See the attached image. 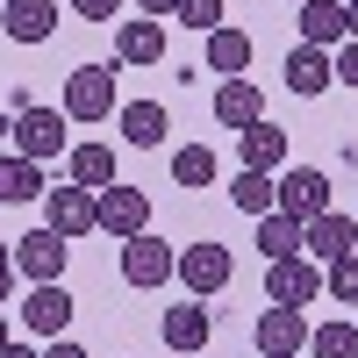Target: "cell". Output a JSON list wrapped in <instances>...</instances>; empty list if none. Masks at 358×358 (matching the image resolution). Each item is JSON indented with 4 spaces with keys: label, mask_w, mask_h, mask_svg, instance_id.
I'll return each instance as SVG.
<instances>
[{
    "label": "cell",
    "mask_w": 358,
    "mask_h": 358,
    "mask_svg": "<svg viewBox=\"0 0 358 358\" xmlns=\"http://www.w3.org/2000/svg\"><path fill=\"white\" fill-rule=\"evenodd\" d=\"M94 229H108V236H143L151 229V194L143 187H122V179H115V187H101L94 194Z\"/></svg>",
    "instance_id": "6da1fadb"
},
{
    "label": "cell",
    "mask_w": 358,
    "mask_h": 358,
    "mask_svg": "<svg viewBox=\"0 0 358 358\" xmlns=\"http://www.w3.org/2000/svg\"><path fill=\"white\" fill-rule=\"evenodd\" d=\"M172 179H179V187H208V179H215V151H208V143L172 151Z\"/></svg>",
    "instance_id": "484cf974"
},
{
    "label": "cell",
    "mask_w": 358,
    "mask_h": 358,
    "mask_svg": "<svg viewBox=\"0 0 358 358\" xmlns=\"http://www.w3.org/2000/svg\"><path fill=\"white\" fill-rule=\"evenodd\" d=\"M65 151V115L57 108H15V158H29V165H43V158H57Z\"/></svg>",
    "instance_id": "277c9868"
},
{
    "label": "cell",
    "mask_w": 358,
    "mask_h": 358,
    "mask_svg": "<svg viewBox=\"0 0 358 358\" xmlns=\"http://www.w3.org/2000/svg\"><path fill=\"white\" fill-rule=\"evenodd\" d=\"M36 358H86V351H79V344H72V337H50V344H43V351H36Z\"/></svg>",
    "instance_id": "1f68e13d"
},
{
    "label": "cell",
    "mask_w": 358,
    "mask_h": 358,
    "mask_svg": "<svg viewBox=\"0 0 358 358\" xmlns=\"http://www.w3.org/2000/svg\"><path fill=\"white\" fill-rule=\"evenodd\" d=\"M330 79H337V72H330V57H322L315 43L287 50V86H294V94H308V101H315V94H330Z\"/></svg>",
    "instance_id": "ac0fdd59"
},
{
    "label": "cell",
    "mask_w": 358,
    "mask_h": 358,
    "mask_svg": "<svg viewBox=\"0 0 358 358\" xmlns=\"http://www.w3.org/2000/svg\"><path fill=\"white\" fill-rule=\"evenodd\" d=\"M158 337H165L172 351H201V344H208V308H201V301H172L165 322H158Z\"/></svg>",
    "instance_id": "2e32d148"
},
{
    "label": "cell",
    "mask_w": 358,
    "mask_h": 358,
    "mask_svg": "<svg viewBox=\"0 0 358 358\" xmlns=\"http://www.w3.org/2000/svg\"><path fill=\"white\" fill-rule=\"evenodd\" d=\"M0 344H8V315H0Z\"/></svg>",
    "instance_id": "8d00e7d4"
},
{
    "label": "cell",
    "mask_w": 358,
    "mask_h": 358,
    "mask_svg": "<svg viewBox=\"0 0 358 358\" xmlns=\"http://www.w3.org/2000/svg\"><path fill=\"white\" fill-rule=\"evenodd\" d=\"M308 351L315 358H358V330L351 322H322V330H308Z\"/></svg>",
    "instance_id": "4316f807"
},
{
    "label": "cell",
    "mask_w": 358,
    "mask_h": 358,
    "mask_svg": "<svg viewBox=\"0 0 358 358\" xmlns=\"http://www.w3.org/2000/svg\"><path fill=\"white\" fill-rule=\"evenodd\" d=\"M72 15H86V22H115V15H122V0H72Z\"/></svg>",
    "instance_id": "f546056e"
},
{
    "label": "cell",
    "mask_w": 358,
    "mask_h": 358,
    "mask_svg": "<svg viewBox=\"0 0 358 358\" xmlns=\"http://www.w3.org/2000/svg\"><path fill=\"white\" fill-rule=\"evenodd\" d=\"M158 57H165V29L151 15H129L115 29V65H158Z\"/></svg>",
    "instance_id": "7c38bea8"
},
{
    "label": "cell",
    "mask_w": 358,
    "mask_h": 358,
    "mask_svg": "<svg viewBox=\"0 0 358 358\" xmlns=\"http://www.w3.org/2000/svg\"><path fill=\"white\" fill-rule=\"evenodd\" d=\"M258 251H265V258H301V222L280 215V208H273V215H258Z\"/></svg>",
    "instance_id": "7402d4cb"
},
{
    "label": "cell",
    "mask_w": 358,
    "mask_h": 358,
    "mask_svg": "<svg viewBox=\"0 0 358 358\" xmlns=\"http://www.w3.org/2000/svg\"><path fill=\"white\" fill-rule=\"evenodd\" d=\"M43 172L29 165V158H0V201H43Z\"/></svg>",
    "instance_id": "d4e9b609"
},
{
    "label": "cell",
    "mask_w": 358,
    "mask_h": 358,
    "mask_svg": "<svg viewBox=\"0 0 358 358\" xmlns=\"http://www.w3.org/2000/svg\"><path fill=\"white\" fill-rule=\"evenodd\" d=\"M236 208H244V215H273V208H280V179L273 172H236Z\"/></svg>",
    "instance_id": "cb8c5ba5"
},
{
    "label": "cell",
    "mask_w": 358,
    "mask_h": 358,
    "mask_svg": "<svg viewBox=\"0 0 358 358\" xmlns=\"http://www.w3.org/2000/svg\"><path fill=\"white\" fill-rule=\"evenodd\" d=\"M136 8H143V15L158 22V15H172V8H179V0H136Z\"/></svg>",
    "instance_id": "e575fe53"
},
{
    "label": "cell",
    "mask_w": 358,
    "mask_h": 358,
    "mask_svg": "<svg viewBox=\"0 0 358 358\" xmlns=\"http://www.w3.org/2000/svg\"><path fill=\"white\" fill-rule=\"evenodd\" d=\"M172 273H179V287H187L194 301H215V294L236 280V265H229V244H187Z\"/></svg>",
    "instance_id": "7a4b0ae2"
},
{
    "label": "cell",
    "mask_w": 358,
    "mask_h": 358,
    "mask_svg": "<svg viewBox=\"0 0 358 358\" xmlns=\"http://www.w3.org/2000/svg\"><path fill=\"white\" fill-rule=\"evenodd\" d=\"M208 65L236 79V72L251 65V36H244V29H208Z\"/></svg>",
    "instance_id": "603a6c76"
},
{
    "label": "cell",
    "mask_w": 358,
    "mask_h": 358,
    "mask_svg": "<svg viewBox=\"0 0 358 358\" xmlns=\"http://www.w3.org/2000/svg\"><path fill=\"white\" fill-rule=\"evenodd\" d=\"M251 337H258L265 358H301L308 351V322H301V308H265Z\"/></svg>",
    "instance_id": "30bf717a"
},
{
    "label": "cell",
    "mask_w": 358,
    "mask_h": 358,
    "mask_svg": "<svg viewBox=\"0 0 358 358\" xmlns=\"http://www.w3.org/2000/svg\"><path fill=\"white\" fill-rule=\"evenodd\" d=\"M330 72H344V86H358V43L337 50V65H330Z\"/></svg>",
    "instance_id": "4dcf8cb0"
},
{
    "label": "cell",
    "mask_w": 358,
    "mask_h": 358,
    "mask_svg": "<svg viewBox=\"0 0 358 358\" xmlns=\"http://www.w3.org/2000/svg\"><path fill=\"white\" fill-rule=\"evenodd\" d=\"M301 43L315 50L344 43V0H301Z\"/></svg>",
    "instance_id": "d6986e66"
},
{
    "label": "cell",
    "mask_w": 358,
    "mask_h": 358,
    "mask_svg": "<svg viewBox=\"0 0 358 358\" xmlns=\"http://www.w3.org/2000/svg\"><path fill=\"white\" fill-rule=\"evenodd\" d=\"M72 187H86V194H101V187H115V151L108 143H72Z\"/></svg>",
    "instance_id": "ffe728a7"
},
{
    "label": "cell",
    "mask_w": 358,
    "mask_h": 358,
    "mask_svg": "<svg viewBox=\"0 0 358 358\" xmlns=\"http://www.w3.org/2000/svg\"><path fill=\"white\" fill-rule=\"evenodd\" d=\"M215 122L222 129H251V122H265V94L251 79H222L215 86Z\"/></svg>",
    "instance_id": "4fadbf2b"
},
{
    "label": "cell",
    "mask_w": 358,
    "mask_h": 358,
    "mask_svg": "<svg viewBox=\"0 0 358 358\" xmlns=\"http://www.w3.org/2000/svg\"><path fill=\"white\" fill-rule=\"evenodd\" d=\"M0 22H8L15 43H43L50 29H57V0H8V15H0Z\"/></svg>",
    "instance_id": "e0dca14e"
},
{
    "label": "cell",
    "mask_w": 358,
    "mask_h": 358,
    "mask_svg": "<svg viewBox=\"0 0 358 358\" xmlns=\"http://www.w3.org/2000/svg\"><path fill=\"white\" fill-rule=\"evenodd\" d=\"M22 322H29L36 337H65V322H72V294H65V287H36V294L22 301Z\"/></svg>",
    "instance_id": "9a60e30c"
},
{
    "label": "cell",
    "mask_w": 358,
    "mask_h": 358,
    "mask_svg": "<svg viewBox=\"0 0 358 358\" xmlns=\"http://www.w3.org/2000/svg\"><path fill=\"white\" fill-rule=\"evenodd\" d=\"M15 273H29L36 287H57V273H65V236H57V229L15 236Z\"/></svg>",
    "instance_id": "ba28073f"
},
{
    "label": "cell",
    "mask_w": 358,
    "mask_h": 358,
    "mask_svg": "<svg viewBox=\"0 0 358 358\" xmlns=\"http://www.w3.org/2000/svg\"><path fill=\"white\" fill-rule=\"evenodd\" d=\"M344 43H358V0H344Z\"/></svg>",
    "instance_id": "836d02e7"
},
{
    "label": "cell",
    "mask_w": 358,
    "mask_h": 358,
    "mask_svg": "<svg viewBox=\"0 0 358 358\" xmlns=\"http://www.w3.org/2000/svg\"><path fill=\"white\" fill-rule=\"evenodd\" d=\"M115 115V65H79L65 79V122H108Z\"/></svg>",
    "instance_id": "3957f363"
},
{
    "label": "cell",
    "mask_w": 358,
    "mask_h": 358,
    "mask_svg": "<svg viewBox=\"0 0 358 358\" xmlns=\"http://www.w3.org/2000/svg\"><path fill=\"white\" fill-rule=\"evenodd\" d=\"M8 287H15V251L0 244V301H8Z\"/></svg>",
    "instance_id": "d6a6232c"
},
{
    "label": "cell",
    "mask_w": 358,
    "mask_h": 358,
    "mask_svg": "<svg viewBox=\"0 0 358 358\" xmlns=\"http://www.w3.org/2000/svg\"><path fill=\"white\" fill-rule=\"evenodd\" d=\"M322 287H330V301H344V308H358V251H351V258H337L330 273H322Z\"/></svg>",
    "instance_id": "83f0119b"
},
{
    "label": "cell",
    "mask_w": 358,
    "mask_h": 358,
    "mask_svg": "<svg viewBox=\"0 0 358 358\" xmlns=\"http://www.w3.org/2000/svg\"><path fill=\"white\" fill-rule=\"evenodd\" d=\"M172 15L187 22V29H201V36H208V29H222V0H179Z\"/></svg>",
    "instance_id": "f1b7e54d"
},
{
    "label": "cell",
    "mask_w": 358,
    "mask_h": 358,
    "mask_svg": "<svg viewBox=\"0 0 358 358\" xmlns=\"http://www.w3.org/2000/svg\"><path fill=\"white\" fill-rule=\"evenodd\" d=\"M280 215H294V222L330 215V179H322L315 165H294V172L280 179Z\"/></svg>",
    "instance_id": "52a82bcc"
},
{
    "label": "cell",
    "mask_w": 358,
    "mask_h": 358,
    "mask_svg": "<svg viewBox=\"0 0 358 358\" xmlns=\"http://www.w3.org/2000/svg\"><path fill=\"white\" fill-rule=\"evenodd\" d=\"M358 251V222L351 215H337V208H330V215H315V222H301V258H351Z\"/></svg>",
    "instance_id": "9c48e42d"
},
{
    "label": "cell",
    "mask_w": 358,
    "mask_h": 358,
    "mask_svg": "<svg viewBox=\"0 0 358 358\" xmlns=\"http://www.w3.org/2000/svg\"><path fill=\"white\" fill-rule=\"evenodd\" d=\"M122 136L136 143V151H158V143H165V108L158 101H129L122 108Z\"/></svg>",
    "instance_id": "44dd1931"
},
{
    "label": "cell",
    "mask_w": 358,
    "mask_h": 358,
    "mask_svg": "<svg viewBox=\"0 0 358 358\" xmlns=\"http://www.w3.org/2000/svg\"><path fill=\"white\" fill-rule=\"evenodd\" d=\"M43 229H57L65 244L86 236V229H94V194H86V187H50L43 194Z\"/></svg>",
    "instance_id": "8fae6325"
},
{
    "label": "cell",
    "mask_w": 358,
    "mask_h": 358,
    "mask_svg": "<svg viewBox=\"0 0 358 358\" xmlns=\"http://www.w3.org/2000/svg\"><path fill=\"white\" fill-rule=\"evenodd\" d=\"M172 265H179V251L165 244V236H151V229L122 244V280H129V287H165Z\"/></svg>",
    "instance_id": "5b68a950"
},
{
    "label": "cell",
    "mask_w": 358,
    "mask_h": 358,
    "mask_svg": "<svg viewBox=\"0 0 358 358\" xmlns=\"http://www.w3.org/2000/svg\"><path fill=\"white\" fill-rule=\"evenodd\" d=\"M236 158H244V172H273V165H287V129H273V122L236 129Z\"/></svg>",
    "instance_id": "5bb4252c"
},
{
    "label": "cell",
    "mask_w": 358,
    "mask_h": 358,
    "mask_svg": "<svg viewBox=\"0 0 358 358\" xmlns=\"http://www.w3.org/2000/svg\"><path fill=\"white\" fill-rule=\"evenodd\" d=\"M322 294V273H315V258H273V273H265V301L273 308H301Z\"/></svg>",
    "instance_id": "8992f818"
},
{
    "label": "cell",
    "mask_w": 358,
    "mask_h": 358,
    "mask_svg": "<svg viewBox=\"0 0 358 358\" xmlns=\"http://www.w3.org/2000/svg\"><path fill=\"white\" fill-rule=\"evenodd\" d=\"M0 358H36V351H22V344H0Z\"/></svg>",
    "instance_id": "d590c367"
}]
</instances>
